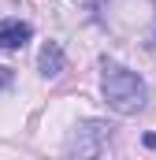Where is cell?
Listing matches in <instances>:
<instances>
[{"label":"cell","mask_w":156,"mask_h":160,"mask_svg":"<svg viewBox=\"0 0 156 160\" xmlns=\"http://www.w3.org/2000/svg\"><path fill=\"white\" fill-rule=\"evenodd\" d=\"M100 93H104L108 108H115L119 116H134V112H141V108H145V97H149L141 75H134V71H126V67H119V63H108V67H104Z\"/></svg>","instance_id":"obj_1"},{"label":"cell","mask_w":156,"mask_h":160,"mask_svg":"<svg viewBox=\"0 0 156 160\" xmlns=\"http://www.w3.org/2000/svg\"><path fill=\"white\" fill-rule=\"evenodd\" d=\"M108 130L112 127H104V123L89 119L78 127V134L67 142V153H78V157H100L104 149H108Z\"/></svg>","instance_id":"obj_2"},{"label":"cell","mask_w":156,"mask_h":160,"mask_svg":"<svg viewBox=\"0 0 156 160\" xmlns=\"http://www.w3.org/2000/svg\"><path fill=\"white\" fill-rule=\"evenodd\" d=\"M30 22H22V19H0V48L4 52H15V48H22L26 41H30Z\"/></svg>","instance_id":"obj_3"},{"label":"cell","mask_w":156,"mask_h":160,"mask_svg":"<svg viewBox=\"0 0 156 160\" xmlns=\"http://www.w3.org/2000/svg\"><path fill=\"white\" fill-rule=\"evenodd\" d=\"M37 67H41V75H45V78H56V75L63 71V48H60L56 41H48V45L41 48Z\"/></svg>","instance_id":"obj_4"},{"label":"cell","mask_w":156,"mask_h":160,"mask_svg":"<svg viewBox=\"0 0 156 160\" xmlns=\"http://www.w3.org/2000/svg\"><path fill=\"white\" fill-rule=\"evenodd\" d=\"M145 145H149V149H156V134H145Z\"/></svg>","instance_id":"obj_5"}]
</instances>
